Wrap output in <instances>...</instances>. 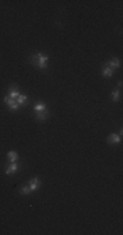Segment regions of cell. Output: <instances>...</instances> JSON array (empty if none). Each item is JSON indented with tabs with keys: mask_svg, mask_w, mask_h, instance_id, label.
I'll list each match as a JSON object with an SVG mask.
<instances>
[{
	"mask_svg": "<svg viewBox=\"0 0 123 235\" xmlns=\"http://www.w3.org/2000/svg\"><path fill=\"white\" fill-rule=\"evenodd\" d=\"M18 193L21 195V196H28V195L33 193V192L30 191V188H29V186H28V183H26V184H24V186H21V187H20V190H18Z\"/></svg>",
	"mask_w": 123,
	"mask_h": 235,
	"instance_id": "cell-11",
	"label": "cell"
},
{
	"mask_svg": "<svg viewBox=\"0 0 123 235\" xmlns=\"http://www.w3.org/2000/svg\"><path fill=\"white\" fill-rule=\"evenodd\" d=\"M101 75L104 76V77H106V78H111L113 75H114V69H111V68H109V67H106V65L102 64Z\"/></svg>",
	"mask_w": 123,
	"mask_h": 235,
	"instance_id": "cell-8",
	"label": "cell"
},
{
	"mask_svg": "<svg viewBox=\"0 0 123 235\" xmlns=\"http://www.w3.org/2000/svg\"><path fill=\"white\" fill-rule=\"evenodd\" d=\"M111 101L113 102L121 101V89H114V90L111 92Z\"/></svg>",
	"mask_w": 123,
	"mask_h": 235,
	"instance_id": "cell-12",
	"label": "cell"
},
{
	"mask_svg": "<svg viewBox=\"0 0 123 235\" xmlns=\"http://www.w3.org/2000/svg\"><path fill=\"white\" fill-rule=\"evenodd\" d=\"M34 118H35L37 122H46L50 118V110L49 108H45L43 111L34 112Z\"/></svg>",
	"mask_w": 123,
	"mask_h": 235,
	"instance_id": "cell-5",
	"label": "cell"
},
{
	"mask_svg": "<svg viewBox=\"0 0 123 235\" xmlns=\"http://www.w3.org/2000/svg\"><path fill=\"white\" fill-rule=\"evenodd\" d=\"M28 101H29V97L26 94H20V97L16 99V102H17L21 107H24V106L28 105Z\"/></svg>",
	"mask_w": 123,
	"mask_h": 235,
	"instance_id": "cell-10",
	"label": "cell"
},
{
	"mask_svg": "<svg viewBox=\"0 0 123 235\" xmlns=\"http://www.w3.org/2000/svg\"><path fill=\"white\" fill-rule=\"evenodd\" d=\"M28 61L29 64H32L34 68L39 69V71H46L49 68L47 61H49V56L42 52H32L28 56Z\"/></svg>",
	"mask_w": 123,
	"mask_h": 235,
	"instance_id": "cell-1",
	"label": "cell"
},
{
	"mask_svg": "<svg viewBox=\"0 0 123 235\" xmlns=\"http://www.w3.org/2000/svg\"><path fill=\"white\" fill-rule=\"evenodd\" d=\"M121 141H122V136L118 133H111L106 138V142H108L109 145H118Z\"/></svg>",
	"mask_w": 123,
	"mask_h": 235,
	"instance_id": "cell-6",
	"label": "cell"
},
{
	"mask_svg": "<svg viewBox=\"0 0 123 235\" xmlns=\"http://www.w3.org/2000/svg\"><path fill=\"white\" fill-rule=\"evenodd\" d=\"M45 108H47V106H46L45 102H37L34 106H33V110L34 112H39V111H43Z\"/></svg>",
	"mask_w": 123,
	"mask_h": 235,
	"instance_id": "cell-13",
	"label": "cell"
},
{
	"mask_svg": "<svg viewBox=\"0 0 123 235\" xmlns=\"http://www.w3.org/2000/svg\"><path fill=\"white\" fill-rule=\"evenodd\" d=\"M7 158H8V162H11V163H12V162H17L20 160L17 152H15V150L8 152V153H7Z\"/></svg>",
	"mask_w": 123,
	"mask_h": 235,
	"instance_id": "cell-9",
	"label": "cell"
},
{
	"mask_svg": "<svg viewBox=\"0 0 123 235\" xmlns=\"http://www.w3.org/2000/svg\"><path fill=\"white\" fill-rule=\"evenodd\" d=\"M41 184H42V180H41V178H39V176H34V178H32V179L28 182V186H29V188H30L32 192L37 191L38 188L41 187Z\"/></svg>",
	"mask_w": 123,
	"mask_h": 235,
	"instance_id": "cell-4",
	"label": "cell"
},
{
	"mask_svg": "<svg viewBox=\"0 0 123 235\" xmlns=\"http://www.w3.org/2000/svg\"><path fill=\"white\" fill-rule=\"evenodd\" d=\"M20 94H21V92H20V88H18L17 84H15V82H13V84L9 85L8 93H7L8 97H11L12 99H17L20 97Z\"/></svg>",
	"mask_w": 123,
	"mask_h": 235,
	"instance_id": "cell-3",
	"label": "cell"
},
{
	"mask_svg": "<svg viewBox=\"0 0 123 235\" xmlns=\"http://www.w3.org/2000/svg\"><path fill=\"white\" fill-rule=\"evenodd\" d=\"M104 65H106V67H109L111 69H114V71H117V69L121 68V60H119L118 58H113L109 61L104 63Z\"/></svg>",
	"mask_w": 123,
	"mask_h": 235,
	"instance_id": "cell-7",
	"label": "cell"
},
{
	"mask_svg": "<svg viewBox=\"0 0 123 235\" xmlns=\"http://www.w3.org/2000/svg\"><path fill=\"white\" fill-rule=\"evenodd\" d=\"M122 88V80H119L118 81V89H121Z\"/></svg>",
	"mask_w": 123,
	"mask_h": 235,
	"instance_id": "cell-16",
	"label": "cell"
},
{
	"mask_svg": "<svg viewBox=\"0 0 123 235\" xmlns=\"http://www.w3.org/2000/svg\"><path fill=\"white\" fill-rule=\"evenodd\" d=\"M21 166H22V163L20 161L12 162V163L7 161L5 166H4V173H5V175H15V174L18 173V170L21 168Z\"/></svg>",
	"mask_w": 123,
	"mask_h": 235,
	"instance_id": "cell-2",
	"label": "cell"
},
{
	"mask_svg": "<svg viewBox=\"0 0 123 235\" xmlns=\"http://www.w3.org/2000/svg\"><path fill=\"white\" fill-rule=\"evenodd\" d=\"M15 102H16V99H12L11 97H8V95L5 94V97H4V103H5L7 106H9V105L15 103Z\"/></svg>",
	"mask_w": 123,
	"mask_h": 235,
	"instance_id": "cell-15",
	"label": "cell"
},
{
	"mask_svg": "<svg viewBox=\"0 0 123 235\" xmlns=\"http://www.w3.org/2000/svg\"><path fill=\"white\" fill-rule=\"evenodd\" d=\"M21 108V106H20L17 102H15V103H12V105H9L8 106V110L9 111H12V112H15V111H17V110H20Z\"/></svg>",
	"mask_w": 123,
	"mask_h": 235,
	"instance_id": "cell-14",
	"label": "cell"
}]
</instances>
